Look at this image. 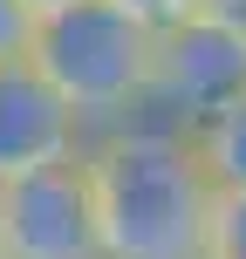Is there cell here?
Wrapping results in <instances>:
<instances>
[{"instance_id": "obj_5", "label": "cell", "mask_w": 246, "mask_h": 259, "mask_svg": "<svg viewBox=\"0 0 246 259\" xmlns=\"http://www.w3.org/2000/svg\"><path fill=\"white\" fill-rule=\"evenodd\" d=\"M89 150V123L68 109V96L34 62H0V184L27 170L68 164Z\"/></svg>"}, {"instance_id": "obj_8", "label": "cell", "mask_w": 246, "mask_h": 259, "mask_svg": "<svg viewBox=\"0 0 246 259\" xmlns=\"http://www.w3.org/2000/svg\"><path fill=\"white\" fill-rule=\"evenodd\" d=\"M27 34H34V14H27L21 0H0V62H21Z\"/></svg>"}, {"instance_id": "obj_2", "label": "cell", "mask_w": 246, "mask_h": 259, "mask_svg": "<svg viewBox=\"0 0 246 259\" xmlns=\"http://www.w3.org/2000/svg\"><path fill=\"white\" fill-rule=\"evenodd\" d=\"M151 55H157V27L144 14H130L123 0H76L34 21L27 34V62L68 96L82 123L117 130L144 116L151 96Z\"/></svg>"}, {"instance_id": "obj_11", "label": "cell", "mask_w": 246, "mask_h": 259, "mask_svg": "<svg viewBox=\"0 0 246 259\" xmlns=\"http://www.w3.org/2000/svg\"><path fill=\"white\" fill-rule=\"evenodd\" d=\"M21 7H27V14L41 21V14H55V7H76V0H21Z\"/></svg>"}, {"instance_id": "obj_3", "label": "cell", "mask_w": 246, "mask_h": 259, "mask_svg": "<svg viewBox=\"0 0 246 259\" xmlns=\"http://www.w3.org/2000/svg\"><path fill=\"white\" fill-rule=\"evenodd\" d=\"M246 96V34L212 14H185V21L157 27V55H151V96H144V116L192 130L212 109L239 103Z\"/></svg>"}, {"instance_id": "obj_7", "label": "cell", "mask_w": 246, "mask_h": 259, "mask_svg": "<svg viewBox=\"0 0 246 259\" xmlns=\"http://www.w3.org/2000/svg\"><path fill=\"white\" fill-rule=\"evenodd\" d=\"M205 259H246V191H219L205 225Z\"/></svg>"}, {"instance_id": "obj_10", "label": "cell", "mask_w": 246, "mask_h": 259, "mask_svg": "<svg viewBox=\"0 0 246 259\" xmlns=\"http://www.w3.org/2000/svg\"><path fill=\"white\" fill-rule=\"evenodd\" d=\"M198 14H212V21H226V27L246 34V0H198Z\"/></svg>"}, {"instance_id": "obj_6", "label": "cell", "mask_w": 246, "mask_h": 259, "mask_svg": "<svg viewBox=\"0 0 246 259\" xmlns=\"http://www.w3.org/2000/svg\"><path fill=\"white\" fill-rule=\"evenodd\" d=\"M198 150V164H205V178L219 184V191H246V96L226 109H212L205 123L185 130Z\"/></svg>"}, {"instance_id": "obj_9", "label": "cell", "mask_w": 246, "mask_h": 259, "mask_svg": "<svg viewBox=\"0 0 246 259\" xmlns=\"http://www.w3.org/2000/svg\"><path fill=\"white\" fill-rule=\"evenodd\" d=\"M123 7H130V14H144L151 27H164V21H185L198 0H123Z\"/></svg>"}, {"instance_id": "obj_1", "label": "cell", "mask_w": 246, "mask_h": 259, "mask_svg": "<svg viewBox=\"0 0 246 259\" xmlns=\"http://www.w3.org/2000/svg\"><path fill=\"white\" fill-rule=\"evenodd\" d=\"M103 225V259H205L219 184L205 178L192 137L171 123H117L82 150Z\"/></svg>"}, {"instance_id": "obj_4", "label": "cell", "mask_w": 246, "mask_h": 259, "mask_svg": "<svg viewBox=\"0 0 246 259\" xmlns=\"http://www.w3.org/2000/svg\"><path fill=\"white\" fill-rule=\"evenodd\" d=\"M0 259H103V225H96L82 157L0 184Z\"/></svg>"}]
</instances>
